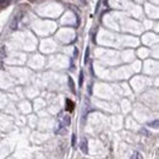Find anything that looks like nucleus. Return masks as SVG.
<instances>
[{
	"mask_svg": "<svg viewBox=\"0 0 159 159\" xmlns=\"http://www.w3.org/2000/svg\"><path fill=\"white\" fill-rule=\"evenodd\" d=\"M80 148H81V151L84 153V154H87L88 153V142H87V138H82L81 140V143H80Z\"/></svg>",
	"mask_w": 159,
	"mask_h": 159,
	"instance_id": "obj_1",
	"label": "nucleus"
},
{
	"mask_svg": "<svg viewBox=\"0 0 159 159\" xmlns=\"http://www.w3.org/2000/svg\"><path fill=\"white\" fill-rule=\"evenodd\" d=\"M21 17H22V14H17V15L14 17V20H12V22H11V26H10L12 29H16V28H17V25H18Z\"/></svg>",
	"mask_w": 159,
	"mask_h": 159,
	"instance_id": "obj_2",
	"label": "nucleus"
},
{
	"mask_svg": "<svg viewBox=\"0 0 159 159\" xmlns=\"http://www.w3.org/2000/svg\"><path fill=\"white\" fill-rule=\"evenodd\" d=\"M65 109H66V111H74V109H75V103L71 101V99H66V102H65Z\"/></svg>",
	"mask_w": 159,
	"mask_h": 159,
	"instance_id": "obj_3",
	"label": "nucleus"
},
{
	"mask_svg": "<svg viewBox=\"0 0 159 159\" xmlns=\"http://www.w3.org/2000/svg\"><path fill=\"white\" fill-rule=\"evenodd\" d=\"M70 116H68V115H65V116H62V122H61V126H64V127H66V126H69L70 125Z\"/></svg>",
	"mask_w": 159,
	"mask_h": 159,
	"instance_id": "obj_4",
	"label": "nucleus"
},
{
	"mask_svg": "<svg viewBox=\"0 0 159 159\" xmlns=\"http://www.w3.org/2000/svg\"><path fill=\"white\" fill-rule=\"evenodd\" d=\"M149 127H153V129H158L159 130V120H154V121H149L148 122Z\"/></svg>",
	"mask_w": 159,
	"mask_h": 159,
	"instance_id": "obj_5",
	"label": "nucleus"
},
{
	"mask_svg": "<svg viewBox=\"0 0 159 159\" xmlns=\"http://www.w3.org/2000/svg\"><path fill=\"white\" fill-rule=\"evenodd\" d=\"M69 86H70V89L72 91V93H76V89H75V83L72 81L71 77H69Z\"/></svg>",
	"mask_w": 159,
	"mask_h": 159,
	"instance_id": "obj_6",
	"label": "nucleus"
},
{
	"mask_svg": "<svg viewBox=\"0 0 159 159\" xmlns=\"http://www.w3.org/2000/svg\"><path fill=\"white\" fill-rule=\"evenodd\" d=\"M131 159H143V157L141 155L140 152H134L132 155H131Z\"/></svg>",
	"mask_w": 159,
	"mask_h": 159,
	"instance_id": "obj_7",
	"label": "nucleus"
},
{
	"mask_svg": "<svg viewBox=\"0 0 159 159\" xmlns=\"http://www.w3.org/2000/svg\"><path fill=\"white\" fill-rule=\"evenodd\" d=\"M88 56H89V49L87 48V49H86V55H84V64L88 62Z\"/></svg>",
	"mask_w": 159,
	"mask_h": 159,
	"instance_id": "obj_8",
	"label": "nucleus"
},
{
	"mask_svg": "<svg viewBox=\"0 0 159 159\" xmlns=\"http://www.w3.org/2000/svg\"><path fill=\"white\" fill-rule=\"evenodd\" d=\"M82 83H83V72L81 71V72H80V81H78V84L82 87Z\"/></svg>",
	"mask_w": 159,
	"mask_h": 159,
	"instance_id": "obj_9",
	"label": "nucleus"
},
{
	"mask_svg": "<svg viewBox=\"0 0 159 159\" xmlns=\"http://www.w3.org/2000/svg\"><path fill=\"white\" fill-rule=\"evenodd\" d=\"M71 144H72V147H75V146H76V135H72V138H71Z\"/></svg>",
	"mask_w": 159,
	"mask_h": 159,
	"instance_id": "obj_10",
	"label": "nucleus"
},
{
	"mask_svg": "<svg viewBox=\"0 0 159 159\" xmlns=\"http://www.w3.org/2000/svg\"><path fill=\"white\" fill-rule=\"evenodd\" d=\"M28 2H31V3H42V2H44V0H28Z\"/></svg>",
	"mask_w": 159,
	"mask_h": 159,
	"instance_id": "obj_11",
	"label": "nucleus"
},
{
	"mask_svg": "<svg viewBox=\"0 0 159 159\" xmlns=\"http://www.w3.org/2000/svg\"><path fill=\"white\" fill-rule=\"evenodd\" d=\"M81 2H82L83 4H86V2H87V0H81Z\"/></svg>",
	"mask_w": 159,
	"mask_h": 159,
	"instance_id": "obj_12",
	"label": "nucleus"
},
{
	"mask_svg": "<svg viewBox=\"0 0 159 159\" xmlns=\"http://www.w3.org/2000/svg\"><path fill=\"white\" fill-rule=\"evenodd\" d=\"M56 2H61V0H56Z\"/></svg>",
	"mask_w": 159,
	"mask_h": 159,
	"instance_id": "obj_13",
	"label": "nucleus"
}]
</instances>
